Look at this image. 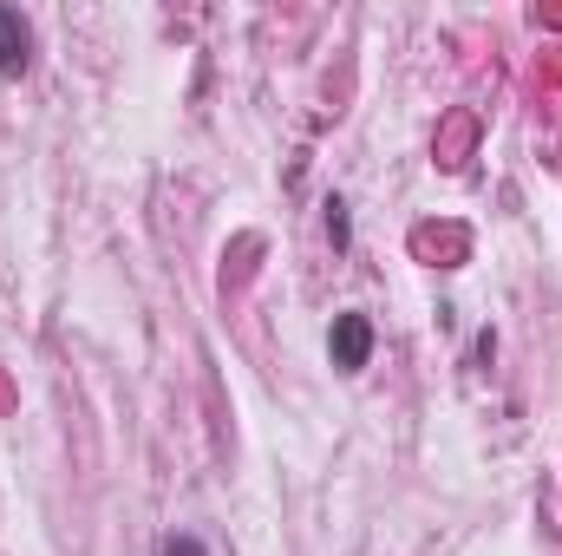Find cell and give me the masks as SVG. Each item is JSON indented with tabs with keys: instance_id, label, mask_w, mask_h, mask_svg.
Here are the masks:
<instances>
[{
	"instance_id": "1",
	"label": "cell",
	"mask_w": 562,
	"mask_h": 556,
	"mask_svg": "<svg viewBox=\"0 0 562 556\" xmlns=\"http://www.w3.org/2000/svg\"><path fill=\"white\" fill-rule=\"evenodd\" d=\"M327 347H334V367H340V374H360V367L373 360V321H367V314H340L334 334H327Z\"/></svg>"
},
{
	"instance_id": "2",
	"label": "cell",
	"mask_w": 562,
	"mask_h": 556,
	"mask_svg": "<svg viewBox=\"0 0 562 556\" xmlns=\"http://www.w3.org/2000/svg\"><path fill=\"white\" fill-rule=\"evenodd\" d=\"M26 59H33V26H26V13H20V7H0V73L20 79Z\"/></svg>"
},
{
	"instance_id": "3",
	"label": "cell",
	"mask_w": 562,
	"mask_h": 556,
	"mask_svg": "<svg viewBox=\"0 0 562 556\" xmlns=\"http://www.w3.org/2000/svg\"><path fill=\"white\" fill-rule=\"evenodd\" d=\"M157 556H210V551H203V537H190V531H183V537H164Z\"/></svg>"
},
{
	"instance_id": "4",
	"label": "cell",
	"mask_w": 562,
	"mask_h": 556,
	"mask_svg": "<svg viewBox=\"0 0 562 556\" xmlns=\"http://www.w3.org/2000/svg\"><path fill=\"white\" fill-rule=\"evenodd\" d=\"M327 236H334L340 249H347V236H353V230H347V203H340V197L327 203Z\"/></svg>"
}]
</instances>
